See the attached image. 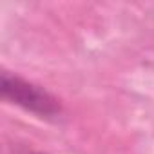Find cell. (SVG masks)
<instances>
[{
	"label": "cell",
	"mask_w": 154,
	"mask_h": 154,
	"mask_svg": "<svg viewBox=\"0 0 154 154\" xmlns=\"http://www.w3.org/2000/svg\"><path fill=\"white\" fill-rule=\"evenodd\" d=\"M2 96L8 100H13L15 103L33 112H40L44 116L56 114L60 111V105L51 94L38 89L36 85H31L20 80L18 76H11L8 72L2 74Z\"/></svg>",
	"instance_id": "1"
}]
</instances>
